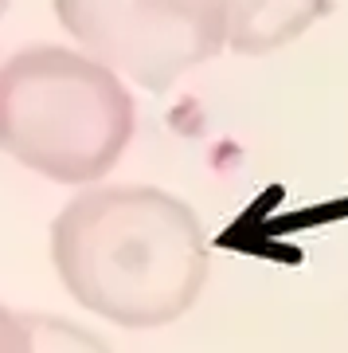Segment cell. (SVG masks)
Masks as SVG:
<instances>
[{
    "label": "cell",
    "mask_w": 348,
    "mask_h": 353,
    "mask_svg": "<svg viewBox=\"0 0 348 353\" xmlns=\"http://www.w3.org/2000/svg\"><path fill=\"white\" fill-rule=\"evenodd\" d=\"M133 138L122 79L83 51L32 43L0 63V150L59 185H90Z\"/></svg>",
    "instance_id": "cell-2"
},
{
    "label": "cell",
    "mask_w": 348,
    "mask_h": 353,
    "mask_svg": "<svg viewBox=\"0 0 348 353\" xmlns=\"http://www.w3.org/2000/svg\"><path fill=\"white\" fill-rule=\"evenodd\" d=\"M36 338H39V353H110V345L90 334V330L67 322V318H55V314H36Z\"/></svg>",
    "instance_id": "cell-5"
},
{
    "label": "cell",
    "mask_w": 348,
    "mask_h": 353,
    "mask_svg": "<svg viewBox=\"0 0 348 353\" xmlns=\"http://www.w3.org/2000/svg\"><path fill=\"white\" fill-rule=\"evenodd\" d=\"M0 353H39L32 310H8L0 303Z\"/></svg>",
    "instance_id": "cell-6"
},
{
    "label": "cell",
    "mask_w": 348,
    "mask_h": 353,
    "mask_svg": "<svg viewBox=\"0 0 348 353\" xmlns=\"http://www.w3.org/2000/svg\"><path fill=\"white\" fill-rule=\"evenodd\" d=\"M4 8H8V0H0V16H4Z\"/></svg>",
    "instance_id": "cell-7"
},
{
    "label": "cell",
    "mask_w": 348,
    "mask_h": 353,
    "mask_svg": "<svg viewBox=\"0 0 348 353\" xmlns=\"http://www.w3.org/2000/svg\"><path fill=\"white\" fill-rule=\"evenodd\" d=\"M51 263L87 310L149 330L184 318L208 283V236L180 196L94 185L51 224Z\"/></svg>",
    "instance_id": "cell-1"
},
{
    "label": "cell",
    "mask_w": 348,
    "mask_h": 353,
    "mask_svg": "<svg viewBox=\"0 0 348 353\" xmlns=\"http://www.w3.org/2000/svg\"><path fill=\"white\" fill-rule=\"evenodd\" d=\"M55 16L110 71L161 94L227 48L231 0H55Z\"/></svg>",
    "instance_id": "cell-3"
},
{
    "label": "cell",
    "mask_w": 348,
    "mask_h": 353,
    "mask_svg": "<svg viewBox=\"0 0 348 353\" xmlns=\"http://www.w3.org/2000/svg\"><path fill=\"white\" fill-rule=\"evenodd\" d=\"M333 0H231V32L227 48L243 55H262L305 36L313 20H321Z\"/></svg>",
    "instance_id": "cell-4"
}]
</instances>
